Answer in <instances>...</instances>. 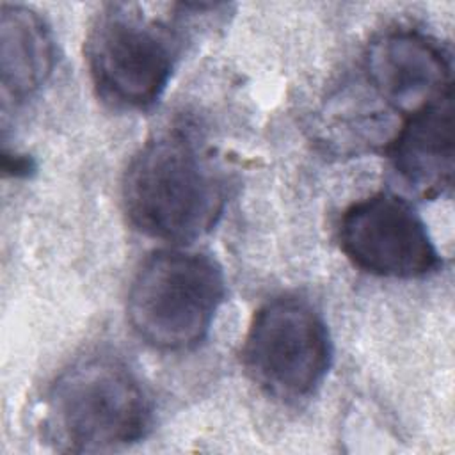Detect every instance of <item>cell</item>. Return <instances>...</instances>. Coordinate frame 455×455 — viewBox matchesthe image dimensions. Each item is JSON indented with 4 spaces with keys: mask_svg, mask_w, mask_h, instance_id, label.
<instances>
[{
    "mask_svg": "<svg viewBox=\"0 0 455 455\" xmlns=\"http://www.w3.org/2000/svg\"><path fill=\"white\" fill-rule=\"evenodd\" d=\"M121 201L139 233L183 243L217 224L226 204V181L197 142L174 130L135 153L123 174Z\"/></svg>",
    "mask_w": 455,
    "mask_h": 455,
    "instance_id": "cell-1",
    "label": "cell"
},
{
    "mask_svg": "<svg viewBox=\"0 0 455 455\" xmlns=\"http://www.w3.org/2000/svg\"><path fill=\"white\" fill-rule=\"evenodd\" d=\"M153 402L137 373L117 355L92 352L66 366L44 396V437L59 451H108L140 441Z\"/></svg>",
    "mask_w": 455,
    "mask_h": 455,
    "instance_id": "cell-2",
    "label": "cell"
},
{
    "mask_svg": "<svg viewBox=\"0 0 455 455\" xmlns=\"http://www.w3.org/2000/svg\"><path fill=\"white\" fill-rule=\"evenodd\" d=\"M224 297V272L212 256L160 249L135 272L126 313L132 329L153 348L187 350L204 339Z\"/></svg>",
    "mask_w": 455,
    "mask_h": 455,
    "instance_id": "cell-3",
    "label": "cell"
},
{
    "mask_svg": "<svg viewBox=\"0 0 455 455\" xmlns=\"http://www.w3.org/2000/svg\"><path fill=\"white\" fill-rule=\"evenodd\" d=\"M178 34L140 4H108L91 23L85 60L98 94L119 108H146L165 91Z\"/></svg>",
    "mask_w": 455,
    "mask_h": 455,
    "instance_id": "cell-4",
    "label": "cell"
},
{
    "mask_svg": "<svg viewBox=\"0 0 455 455\" xmlns=\"http://www.w3.org/2000/svg\"><path fill=\"white\" fill-rule=\"evenodd\" d=\"M332 341L322 315L304 299L277 297L252 316L242 345V364L267 395L295 402L325 379Z\"/></svg>",
    "mask_w": 455,
    "mask_h": 455,
    "instance_id": "cell-5",
    "label": "cell"
},
{
    "mask_svg": "<svg viewBox=\"0 0 455 455\" xmlns=\"http://www.w3.org/2000/svg\"><path fill=\"white\" fill-rule=\"evenodd\" d=\"M338 238L355 267L380 277H423L441 263L423 219L395 194L380 192L350 204Z\"/></svg>",
    "mask_w": 455,
    "mask_h": 455,
    "instance_id": "cell-6",
    "label": "cell"
},
{
    "mask_svg": "<svg viewBox=\"0 0 455 455\" xmlns=\"http://www.w3.org/2000/svg\"><path fill=\"white\" fill-rule=\"evenodd\" d=\"M375 92L395 110L411 116L451 92V57L435 39L416 30H391L366 53Z\"/></svg>",
    "mask_w": 455,
    "mask_h": 455,
    "instance_id": "cell-7",
    "label": "cell"
},
{
    "mask_svg": "<svg viewBox=\"0 0 455 455\" xmlns=\"http://www.w3.org/2000/svg\"><path fill=\"white\" fill-rule=\"evenodd\" d=\"M386 155L398 181L421 199H435L453 183L451 92L407 116L387 140Z\"/></svg>",
    "mask_w": 455,
    "mask_h": 455,
    "instance_id": "cell-8",
    "label": "cell"
},
{
    "mask_svg": "<svg viewBox=\"0 0 455 455\" xmlns=\"http://www.w3.org/2000/svg\"><path fill=\"white\" fill-rule=\"evenodd\" d=\"M55 46L44 20L23 5H2L0 71L4 100L21 103L52 75Z\"/></svg>",
    "mask_w": 455,
    "mask_h": 455,
    "instance_id": "cell-9",
    "label": "cell"
},
{
    "mask_svg": "<svg viewBox=\"0 0 455 455\" xmlns=\"http://www.w3.org/2000/svg\"><path fill=\"white\" fill-rule=\"evenodd\" d=\"M2 171L5 176H28L30 171H34V164L27 155H18V153H9L4 148L2 153Z\"/></svg>",
    "mask_w": 455,
    "mask_h": 455,
    "instance_id": "cell-10",
    "label": "cell"
}]
</instances>
